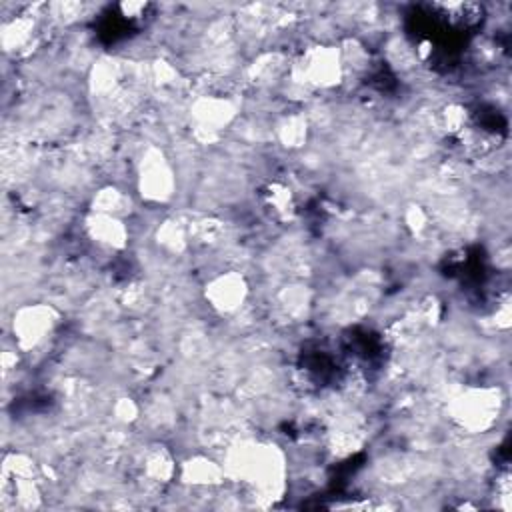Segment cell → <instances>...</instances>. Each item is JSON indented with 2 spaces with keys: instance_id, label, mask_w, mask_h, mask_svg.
I'll return each instance as SVG.
<instances>
[{
  "instance_id": "cell-3",
  "label": "cell",
  "mask_w": 512,
  "mask_h": 512,
  "mask_svg": "<svg viewBox=\"0 0 512 512\" xmlns=\"http://www.w3.org/2000/svg\"><path fill=\"white\" fill-rule=\"evenodd\" d=\"M206 298L218 312H234L246 298V282L240 274L228 272L206 286Z\"/></svg>"
},
{
  "instance_id": "cell-2",
  "label": "cell",
  "mask_w": 512,
  "mask_h": 512,
  "mask_svg": "<svg viewBox=\"0 0 512 512\" xmlns=\"http://www.w3.org/2000/svg\"><path fill=\"white\" fill-rule=\"evenodd\" d=\"M52 310L46 306L22 308L14 320V334L22 348H34L52 328Z\"/></svg>"
},
{
  "instance_id": "cell-1",
  "label": "cell",
  "mask_w": 512,
  "mask_h": 512,
  "mask_svg": "<svg viewBox=\"0 0 512 512\" xmlns=\"http://www.w3.org/2000/svg\"><path fill=\"white\" fill-rule=\"evenodd\" d=\"M498 412V400L492 390H472L456 400V420L470 430H484Z\"/></svg>"
}]
</instances>
